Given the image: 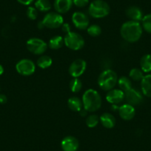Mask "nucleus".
<instances>
[{"mask_svg": "<svg viewBox=\"0 0 151 151\" xmlns=\"http://www.w3.org/2000/svg\"><path fill=\"white\" fill-rule=\"evenodd\" d=\"M142 25L139 22L127 21L122 25L120 33L122 37L127 42L133 43L139 41L142 35Z\"/></svg>", "mask_w": 151, "mask_h": 151, "instance_id": "nucleus-1", "label": "nucleus"}, {"mask_svg": "<svg viewBox=\"0 0 151 151\" xmlns=\"http://www.w3.org/2000/svg\"><path fill=\"white\" fill-rule=\"evenodd\" d=\"M83 107L88 112H95L101 106V97L96 91L88 89L82 96Z\"/></svg>", "mask_w": 151, "mask_h": 151, "instance_id": "nucleus-2", "label": "nucleus"}, {"mask_svg": "<svg viewBox=\"0 0 151 151\" xmlns=\"http://www.w3.org/2000/svg\"><path fill=\"white\" fill-rule=\"evenodd\" d=\"M118 82V76L113 70H105L99 76L98 85L103 91H109L113 89Z\"/></svg>", "mask_w": 151, "mask_h": 151, "instance_id": "nucleus-3", "label": "nucleus"}, {"mask_svg": "<svg viewBox=\"0 0 151 151\" xmlns=\"http://www.w3.org/2000/svg\"><path fill=\"white\" fill-rule=\"evenodd\" d=\"M110 8L108 4L103 0H94L88 8V14L95 19H101L110 14Z\"/></svg>", "mask_w": 151, "mask_h": 151, "instance_id": "nucleus-4", "label": "nucleus"}, {"mask_svg": "<svg viewBox=\"0 0 151 151\" xmlns=\"http://www.w3.org/2000/svg\"><path fill=\"white\" fill-rule=\"evenodd\" d=\"M64 23L62 16L57 12H50L45 16L42 21L38 22V27L42 29L47 27L50 29H55L61 27Z\"/></svg>", "mask_w": 151, "mask_h": 151, "instance_id": "nucleus-5", "label": "nucleus"}, {"mask_svg": "<svg viewBox=\"0 0 151 151\" xmlns=\"http://www.w3.org/2000/svg\"><path fill=\"white\" fill-rule=\"evenodd\" d=\"M65 46L72 50H79L85 45L84 38L80 34L75 32H69L64 38Z\"/></svg>", "mask_w": 151, "mask_h": 151, "instance_id": "nucleus-6", "label": "nucleus"}, {"mask_svg": "<svg viewBox=\"0 0 151 151\" xmlns=\"http://www.w3.org/2000/svg\"><path fill=\"white\" fill-rule=\"evenodd\" d=\"M27 48L30 53L35 55H42L46 51L47 44L44 40L39 38H31L26 43Z\"/></svg>", "mask_w": 151, "mask_h": 151, "instance_id": "nucleus-7", "label": "nucleus"}, {"mask_svg": "<svg viewBox=\"0 0 151 151\" xmlns=\"http://www.w3.org/2000/svg\"><path fill=\"white\" fill-rule=\"evenodd\" d=\"M16 70L20 75L28 76L34 73L36 70V65L30 59H23L17 62Z\"/></svg>", "mask_w": 151, "mask_h": 151, "instance_id": "nucleus-8", "label": "nucleus"}, {"mask_svg": "<svg viewBox=\"0 0 151 151\" xmlns=\"http://www.w3.org/2000/svg\"><path fill=\"white\" fill-rule=\"evenodd\" d=\"M87 63L84 59H77L74 60L69 67V73L73 78H79L85 73Z\"/></svg>", "mask_w": 151, "mask_h": 151, "instance_id": "nucleus-9", "label": "nucleus"}, {"mask_svg": "<svg viewBox=\"0 0 151 151\" xmlns=\"http://www.w3.org/2000/svg\"><path fill=\"white\" fill-rule=\"evenodd\" d=\"M72 22L74 26L79 30H85L89 25V19L83 12L77 11L73 13L72 16Z\"/></svg>", "mask_w": 151, "mask_h": 151, "instance_id": "nucleus-10", "label": "nucleus"}, {"mask_svg": "<svg viewBox=\"0 0 151 151\" xmlns=\"http://www.w3.org/2000/svg\"><path fill=\"white\" fill-rule=\"evenodd\" d=\"M124 99L127 104H130L133 106L139 105L143 101V96L142 93L133 88L124 93Z\"/></svg>", "mask_w": 151, "mask_h": 151, "instance_id": "nucleus-11", "label": "nucleus"}, {"mask_svg": "<svg viewBox=\"0 0 151 151\" xmlns=\"http://www.w3.org/2000/svg\"><path fill=\"white\" fill-rule=\"evenodd\" d=\"M79 143L78 139L72 136H68L64 138L61 142V147L63 151H77Z\"/></svg>", "mask_w": 151, "mask_h": 151, "instance_id": "nucleus-12", "label": "nucleus"}, {"mask_svg": "<svg viewBox=\"0 0 151 151\" xmlns=\"http://www.w3.org/2000/svg\"><path fill=\"white\" fill-rule=\"evenodd\" d=\"M124 99V93L120 89H112L107 92L106 100L111 104H119Z\"/></svg>", "mask_w": 151, "mask_h": 151, "instance_id": "nucleus-13", "label": "nucleus"}, {"mask_svg": "<svg viewBox=\"0 0 151 151\" xmlns=\"http://www.w3.org/2000/svg\"><path fill=\"white\" fill-rule=\"evenodd\" d=\"M119 114L122 119L129 121L133 119L136 114V110L133 105L130 104H122L119 107Z\"/></svg>", "mask_w": 151, "mask_h": 151, "instance_id": "nucleus-14", "label": "nucleus"}, {"mask_svg": "<svg viewBox=\"0 0 151 151\" xmlns=\"http://www.w3.org/2000/svg\"><path fill=\"white\" fill-rule=\"evenodd\" d=\"M73 5V0H55L53 6L56 12L62 14L68 13Z\"/></svg>", "mask_w": 151, "mask_h": 151, "instance_id": "nucleus-15", "label": "nucleus"}, {"mask_svg": "<svg viewBox=\"0 0 151 151\" xmlns=\"http://www.w3.org/2000/svg\"><path fill=\"white\" fill-rule=\"evenodd\" d=\"M126 15L131 21L140 22L143 19V13L142 10L137 6H130L126 10Z\"/></svg>", "mask_w": 151, "mask_h": 151, "instance_id": "nucleus-16", "label": "nucleus"}, {"mask_svg": "<svg viewBox=\"0 0 151 151\" xmlns=\"http://www.w3.org/2000/svg\"><path fill=\"white\" fill-rule=\"evenodd\" d=\"M99 120L102 126L105 128L111 129L116 125L115 117L110 113H104L99 117Z\"/></svg>", "mask_w": 151, "mask_h": 151, "instance_id": "nucleus-17", "label": "nucleus"}, {"mask_svg": "<svg viewBox=\"0 0 151 151\" xmlns=\"http://www.w3.org/2000/svg\"><path fill=\"white\" fill-rule=\"evenodd\" d=\"M141 88L144 95L151 98V74L144 76L141 81Z\"/></svg>", "mask_w": 151, "mask_h": 151, "instance_id": "nucleus-18", "label": "nucleus"}, {"mask_svg": "<svg viewBox=\"0 0 151 151\" xmlns=\"http://www.w3.org/2000/svg\"><path fill=\"white\" fill-rule=\"evenodd\" d=\"M68 106L72 111L79 112L83 108V103L79 97L73 96L68 100Z\"/></svg>", "mask_w": 151, "mask_h": 151, "instance_id": "nucleus-19", "label": "nucleus"}, {"mask_svg": "<svg viewBox=\"0 0 151 151\" xmlns=\"http://www.w3.org/2000/svg\"><path fill=\"white\" fill-rule=\"evenodd\" d=\"M141 70L144 73H149L151 71V55L145 54L141 58Z\"/></svg>", "mask_w": 151, "mask_h": 151, "instance_id": "nucleus-20", "label": "nucleus"}, {"mask_svg": "<svg viewBox=\"0 0 151 151\" xmlns=\"http://www.w3.org/2000/svg\"><path fill=\"white\" fill-rule=\"evenodd\" d=\"M64 39L61 36H55L52 37L48 42V46L50 48L53 50H58L63 46Z\"/></svg>", "mask_w": 151, "mask_h": 151, "instance_id": "nucleus-21", "label": "nucleus"}, {"mask_svg": "<svg viewBox=\"0 0 151 151\" xmlns=\"http://www.w3.org/2000/svg\"><path fill=\"white\" fill-rule=\"evenodd\" d=\"M118 85L119 88L121 91L125 93L127 91L132 88V82L131 80L127 76H122L118 79Z\"/></svg>", "mask_w": 151, "mask_h": 151, "instance_id": "nucleus-22", "label": "nucleus"}, {"mask_svg": "<svg viewBox=\"0 0 151 151\" xmlns=\"http://www.w3.org/2000/svg\"><path fill=\"white\" fill-rule=\"evenodd\" d=\"M35 8L41 12H47L51 9V3L49 0H36Z\"/></svg>", "mask_w": 151, "mask_h": 151, "instance_id": "nucleus-23", "label": "nucleus"}, {"mask_svg": "<svg viewBox=\"0 0 151 151\" xmlns=\"http://www.w3.org/2000/svg\"><path fill=\"white\" fill-rule=\"evenodd\" d=\"M53 63V60H52L51 58L49 56H40L39 59H38L37 64L38 67H40L42 69H46V68H48L49 67H50Z\"/></svg>", "mask_w": 151, "mask_h": 151, "instance_id": "nucleus-24", "label": "nucleus"}, {"mask_svg": "<svg viewBox=\"0 0 151 151\" xmlns=\"http://www.w3.org/2000/svg\"><path fill=\"white\" fill-rule=\"evenodd\" d=\"M144 76H145L144 72L141 69H139V68H133V69L130 70V73H129V77L132 80L136 81V82L142 81Z\"/></svg>", "mask_w": 151, "mask_h": 151, "instance_id": "nucleus-25", "label": "nucleus"}, {"mask_svg": "<svg viewBox=\"0 0 151 151\" xmlns=\"http://www.w3.org/2000/svg\"><path fill=\"white\" fill-rule=\"evenodd\" d=\"M70 89L73 93H78L82 90V82H81L79 78H73L70 82Z\"/></svg>", "mask_w": 151, "mask_h": 151, "instance_id": "nucleus-26", "label": "nucleus"}, {"mask_svg": "<svg viewBox=\"0 0 151 151\" xmlns=\"http://www.w3.org/2000/svg\"><path fill=\"white\" fill-rule=\"evenodd\" d=\"M88 33L93 37H97L101 33V28L98 24H92L87 28Z\"/></svg>", "mask_w": 151, "mask_h": 151, "instance_id": "nucleus-27", "label": "nucleus"}, {"mask_svg": "<svg viewBox=\"0 0 151 151\" xmlns=\"http://www.w3.org/2000/svg\"><path fill=\"white\" fill-rule=\"evenodd\" d=\"M142 27L145 31L151 33V14L143 17L142 20Z\"/></svg>", "mask_w": 151, "mask_h": 151, "instance_id": "nucleus-28", "label": "nucleus"}, {"mask_svg": "<svg viewBox=\"0 0 151 151\" xmlns=\"http://www.w3.org/2000/svg\"><path fill=\"white\" fill-rule=\"evenodd\" d=\"M99 117L96 114H93V115L89 116L88 118L86 119V124L88 127H95L97 124L99 122Z\"/></svg>", "mask_w": 151, "mask_h": 151, "instance_id": "nucleus-29", "label": "nucleus"}, {"mask_svg": "<svg viewBox=\"0 0 151 151\" xmlns=\"http://www.w3.org/2000/svg\"><path fill=\"white\" fill-rule=\"evenodd\" d=\"M26 14H27V17L30 19L35 20L38 17V10L36 8H34V7L30 6L27 9Z\"/></svg>", "mask_w": 151, "mask_h": 151, "instance_id": "nucleus-30", "label": "nucleus"}, {"mask_svg": "<svg viewBox=\"0 0 151 151\" xmlns=\"http://www.w3.org/2000/svg\"><path fill=\"white\" fill-rule=\"evenodd\" d=\"M73 3L77 8H85L89 3V0H73Z\"/></svg>", "mask_w": 151, "mask_h": 151, "instance_id": "nucleus-31", "label": "nucleus"}, {"mask_svg": "<svg viewBox=\"0 0 151 151\" xmlns=\"http://www.w3.org/2000/svg\"><path fill=\"white\" fill-rule=\"evenodd\" d=\"M61 27H62V31L66 33V34L69 33V32H70V25L68 23H63Z\"/></svg>", "mask_w": 151, "mask_h": 151, "instance_id": "nucleus-32", "label": "nucleus"}, {"mask_svg": "<svg viewBox=\"0 0 151 151\" xmlns=\"http://www.w3.org/2000/svg\"><path fill=\"white\" fill-rule=\"evenodd\" d=\"M34 0H17L19 3L22 4L23 5H30V4L33 3Z\"/></svg>", "mask_w": 151, "mask_h": 151, "instance_id": "nucleus-33", "label": "nucleus"}, {"mask_svg": "<svg viewBox=\"0 0 151 151\" xmlns=\"http://www.w3.org/2000/svg\"><path fill=\"white\" fill-rule=\"evenodd\" d=\"M8 101V98L5 94L0 93V104H5Z\"/></svg>", "mask_w": 151, "mask_h": 151, "instance_id": "nucleus-34", "label": "nucleus"}, {"mask_svg": "<svg viewBox=\"0 0 151 151\" xmlns=\"http://www.w3.org/2000/svg\"><path fill=\"white\" fill-rule=\"evenodd\" d=\"M79 113H80V115L82 116H86L87 113H88V111H87L86 110H85V108H82V110L79 111Z\"/></svg>", "mask_w": 151, "mask_h": 151, "instance_id": "nucleus-35", "label": "nucleus"}, {"mask_svg": "<svg viewBox=\"0 0 151 151\" xmlns=\"http://www.w3.org/2000/svg\"><path fill=\"white\" fill-rule=\"evenodd\" d=\"M3 73H4V68L2 66V65H0V76L2 75Z\"/></svg>", "mask_w": 151, "mask_h": 151, "instance_id": "nucleus-36", "label": "nucleus"}]
</instances>
